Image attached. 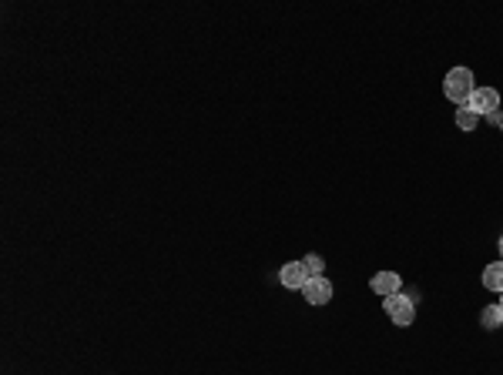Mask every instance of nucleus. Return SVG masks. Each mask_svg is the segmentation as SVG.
Wrapping results in <instances>:
<instances>
[{
    "label": "nucleus",
    "mask_w": 503,
    "mask_h": 375,
    "mask_svg": "<svg viewBox=\"0 0 503 375\" xmlns=\"http://www.w3.org/2000/svg\"><path fill=\"white\" fill-rule=\"evenodd\" d=\"M473 91H476V84H473L470 68H453L447 74V81H443V94H447L453 104H466Z\"/></svg>",
    "instance_id": "nucleus-1"
},
{
    "label": "nucleus",
    "mask_w": 503,
    "mask_h": 375,
    "mask_svg": "<svg viewBox=\"0 0 503 375\" xmlns=\"http://www.w3.org/2000/svg\"><path fill=\"white\" fill-rule=\"evenodd\" d=\"M383 305H386V315H390L399 329L416 322V298H413V295H390V298H383Z\"/></svg>",
    "instance_id": "nucleus-2"
},
{
    "label": "nucleus",
    "mask_w": 503,
    "mask_h": 375,
    "mask_svg": "<svg viewBox=\"0 0 503 375\" xmlns=\"http://www.w3.org/2000/svg\"><path fill=\"white\" fill-rule=\"evenodd\" d=\"M466 108L476 111L480 117H490V114L500 108V94H497L493 87H476L473 94H470V101H466Z\"/></svg>",
    "instance_id": "nucleus-3"
},
{
    "label": "nucleus",
    "mask_w": 503,
    "mask_h": 375,
    "mask_svg": "<svg viewBox=\"0 0 503 375\" xmlns=\"http://www.w3.org/2000/svg\"><path fill=\"white\" fill-rule=\"evenodd\" d=\"M302 295H306L309 305H325L329 298H333V281L329 278H309L306 285H302Z\"/></svg>",
    "instance_id": "nucleus-4"
},
{
    "label": "nucleus",
    "mask_w": 503,
    "mask_h": 375,
    "mask_svg": "<svg viewBox=\"0 0 503 375\" xmlns=\"http://www.w3.org/2000/svg\"><path fill=\"white\" fill-rule=\"evenodd\" d=\"M279 278H282L285 288H299V292H302V285L309 281V272H306V265L302 262H289V265H282Z\"/></svg>",
    "instance_id": "nucleus-5"
},
{
    "label": "nucleus",
    "mask_w": 503,
    "mask_h": 375,
    "mask_svg": "<svg viewBox=\"0 0 503 375\" xmlns=\"http://www.w3.org/2000/svg\"><path fill=\"white\" fill-rule=\"evenodd\" d=\"M399 288H403V278L396 275V272H379V275H373V292L383 295V298L399 295Z\"/></svg>",
    "instance_id": "nucleus-6"
},
{
    "label": "nucleus",
    "mask_w": 503,
    "mask_h": 375,
    "mask_svg": "<svg viewBox=\"0 0 503 375\" xmlns=\"http://www.w3.org/2000/svg\"><path fill=\"white\" fill-rule=\"evenodd\" d=\"M483 288L490 292H503V262H493L483 268Z\"/></svg>",
    "instance_id": "nucleus-7"
},
{
    "label": "nucleus",
    "mask_w": 503,
    "mask_h": 375,
    "mask_svg": "<svg viewBox=\"0 0 503 375\" xmlns=\"http://www.w3.org/2000/svg\"><path fill=\"white\" fill-rule=\"evenodd\" d=\"M480 322H483V329H490V332H493V329H500V325H503V308H500V302H497V305H487V308H483V312H480Z\"/></svg>",
    "instance_id": "nucleus-8"
},
{
    "label": "nucleus",
    "mask_w": 503,
    "mask_h": 375,
    "mask_svg": "<svg viewBox=\"0 0 503 375\" xmlns=\"http://www.w3.org/2000/svg\"><path fill=\"white\" fill-rule=\"evenodd\" d=\"M476 121H480V114L470 111V108H460V111H457V127H460V131H476Z\"/></svg>",
    "instance_id": "nucleus-9"
},
{
    "label": "nucleus",
    "mask_w": 503,
    "mask_h": 375,
    "mask_svg": "<svg viewBox=\"0 0 503 375\" xmlns=\"http://www.w3.org/2000/svg\"><path fill=\"white\" fill-rule=\"evenodd\" d=\"M302 265H306L309 278H319V275H322V268H325V262H322L319 255H309V258H302Z\"/></svg>",
    "instance_id": "nucleus-10"
},
{
    "label": "nucleus",
    "mask_w": 503,
    "mask_h": 375,
    "mask_svg": "<svg viewBox=\"0 0 503 375\" xmlns=\"http://www.w3.org/2000/svg\"><path fill=\"white\" fill-rule=\"evenodd\" d=\"M500 262H503V238H500Z\"/></svg>",
    "instance_id": "nucleus-11"
},
{
    "label": "nucleus",
    "mask_w": 503,
    "mask_h": 375,
    "mask_svg": "<svg viewBox=\"0 0 503 375\" xmlns=\"http://www.w3.org/2000/svg\"><path fill=\"white\" fill-rule=\"evenodd\" d=\"M500 308H503V292H500Z\"/></svg>",
    "instance_id": "nucleus-12"
},
{
    "label": "nucleus",
    "mask_w": 503,
    "mask_h": 375,
    "mask_svg": "<svg viewBox=\"0 0 503 375\" xmlns=\"http://www.w3.org/2000/svg\"><path fill=\"white\" fill-rule=\"evenodd\" d=\"M500 131H503V125H500Z\"/></svg>",
    "instance_id": "nucleus-13"
}]
</instances>
